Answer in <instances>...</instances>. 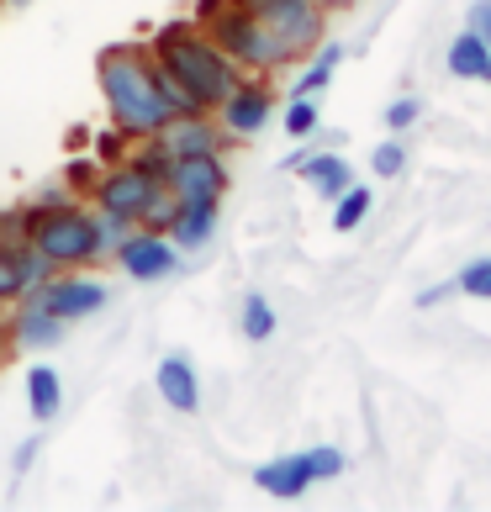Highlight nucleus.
Instances as JSON below:
<instances>
[{"label":"nucleus","instance_id":"f257e3e1","mask_svg":"<svg viewBox=\"0 0 491 512\" xmlns=\"http://www.w3.org/2000/svg\"><path fill=\"white\" fill-rule=\"evenodd\" d=\"M96 80L111 111V127H122L127 138H154V132L175 117L159 90V59L143 43H111L96 59Z\"/></svg>","mask_w":491,"mask_h":512},{"label":"nucleus","instance_id":"f03ea898","mask_svg":"<svg viewBox=\"0 0 491 512\" xmlns=\"http://www.w3.org/2000/svg\"><path fill=\"white\" fill-rule=\"evenodd\" d=\"M148 53L159 59V69L185 90V101L196 111H217L222 101L233 96V85L243 80V69L212 43V32L196 22H169L154 32Z\"/></svg>","mask_w":491,"mask_h":512},{"label":"nucleus","instance_id":"7ed1b4c3","mask_svg":"<svg viewBox=\"0 0 491 512\" xmlns=\"http://www.w3.org/2000/svg\"><path fill=\"white\" fill-rule=\"evenodd\" d=\"M16 238L37 243V249L53 259V270H80V264L106 254L101 217L85 212V206H74V201H59V206H32L27 201L22 206V233Z\"/></svg>","mask_w":491,"mask_h":512},{"label":"nucleus","instance_id":"20e7f679","mask_svg":"<svg viewBox=\"0 0 491 512\" xmlns=\"http://www.w3.org/2000/svg\"><path fill=\"white\" fill-rule=\"evenodd\" d=\"M206 32H212V43L228 53V59L238 64V69H259V74H270V69H286L291 64V53H286V43L259 22V16L249 11V6H222L212 22H206Z\"/></svg>","mask_w":491,"mask_h":512},{"label":"nucleus","instance_id":"39448f33","mask_svg":"<svg viewBox=\"0 0 491 512\" xmlns=\"http://www.w3.org/2000/svg\"><path fill=\"white\" fill-rule=\"evenodd\" d=\"M159 185H164V180L148 175L138 159H117L111 169H101V180L90 185V196H96V212H101V217H117V222H127V227H138V222H143V206L154 201Z\"/></svg>","mask_w":491,"mask_h":512},{"label":"nucleus","instance_id":"423d86ee","mask_svg":"<svg viewBox=\"0 0 491 512\" xmlns=\"http://www.w3.org/2000/svg\"><path fill=\"white\" fill-rule=\"evenodd\" d=\"M111 254H117V264L132 280H164V275L180 270V249L164 233H154V227H132Z\"/></svg>","mask_w":491,"mask_h":512},{"label":"nucleus","instance_id":"0eeeda50","mask_svg":"<svg viewBox=\"0 0 491 512\" xmlns=\"http://www.w3.org/2000/svg\"><path fill=\"white\" fill-rule=\"evenodd\" d=\"M164 185L175 191V201H222L228 164H222V154H180V159H169Z\"/></svg>","mask_w":491,"mask_h":512},{"label":"nucleus","instance_id":"6e6552de","mask_svg":"<svg viewBox=\"0 0 491 512\" xmlns=\"http://www.w3.org/2000/svg\"><path fill=\"white\" fill-rule=\"evenodd\" d=\"M154 138L169 148V159H180V154H222V148H228V132H222V122H212V111L169 117Z\"/></svg>","mask_w":491,"mask_h":512},{"label":"nucleus","instance_id":"1a4fd4ad","mask_svg":"<svg viewBox=\"0 0 491 512\" xmlns=\"http://www.w3.org/2000/svg\"><path fill=\"white\" fill-rule=\"evenodd\" d=\"M32 296L43 301L53 317H64V322L90 317V312H101V307H106V286H101V280H85V275H64V280H59V275H48Z\"/></svg>","mask_w":491,"mask_h":512},{"label":"nucleus","instance_id":"9d476101","mask_svg":"<svg viewBox=\"0 0 491 512\" xmlns=\"http://www.w3.org/2000/svg\"><path fill=\"white\" fill-rule=\"evenodd\" d=\"M270 106H275V96H270L264 85L238 80L233 96L217 106V122H222V132H228V138H254V132H264V122H270Z\"/></svg>","mask_w":491,"mask_h":512},{"label":"nucleus","instance_id":"9b49d317","mask_svg":"<svg viewBox=\"0 0 491 512\" xmlns=\"http://www.w3.org/2000/svg\"><path fill=\"white\" fill-rule=\"evenodd\" d=\"M254 486H264V491H270V497H280V502H296L307 486H317L307 449H301V454H280V460H264V465L254 470Z\"/></svg>","mask_w":491,"mask_h":512},{"label":"nucleus","instance_id":"f8f14e48","mask_svg":"<svg viewBox=\"0 0 491 512\" xmlns=\"http://www.w3.org/2000/svg\"><path fill=\"white\" fill-rule=\"evenodd\" d=\"M169 243L185 254V249H206L217 233V201H175V217H169Z\"/></svg>","mask_w":491,"mask_h":512},{"label":"nucleus","instance_id":"ddd939ff","mask_svg":"<svg viewBox=\"0 0 491 512\" xmlns=\"http://www.w3.org/2000/svg\"><path fill=\"white\" fill-rule=\"evenodd\" d=\"M64 328H69V322H64V317H53L32 291H27V301H22V312L11 317V338H16L22 349H53V344L64 338Z\"/></svg>","mask_w":491,"mask_h":512},{"label":"nucleus","instance_id":"4468645a","mask_svg":"<svg viewBox=\"0 0 491 512\" xmlns=\"http://www.w3.org/2000/svg\"><path fill=\"white\" fill-rule=\"evenodd\" d=\"M154 386H159V396H164L175 412H196V407H201V381H196V365H191L185 354H164V359H159Z\"/></svg>","mask_w":491,"mask_h":512},{"label":"nucleus","instance_id":"2eb2a0df","mask_svg":"<svg viewBox=\"0 0 491 512\" xmlns=\"http://www.w3.org/2000/svg\"><path fill=\"white\" fill-rule=\"evenodd\" d=\"M449 74L455 80H486V69H491V43L476 32V27H465L455 43H449Z\"/></svg>","mask_w":491,"mask_h":512},{"label":"nucleus","instance_id":"dca6fc26","mask_svg":"<svg viewBox=\"0 0 491 512\" xmlns=\"http://www.w3.org/2000/svg\"><path fill=\"white\" fill-rule=\"evenodd\" d=\"M286 164L301 169V180L317 185L323 196H338V191H344V185L354 180V169H349L344 154H312V159H286Z\"/></svg>","mask_w":491,"mask_h":512},{"label":"nucleus","instance_id":"f3484780","mask_svg":"<svg viewBox=\"0 0 491 512\" xmlns=\"http://www.w3.org/2000/svg\"><path fill=\"white\" fill-rule=\"evenodd\" d=\"M27 407H32L37 423H53V417H59L64 381H59V370H53V365H32L27 370Z\"/></svg>","mask_w":491,"mask_h":512},{"label":"nucleus","instance_id":"a211bd4d","mask_svg":"<svg viewBox=\"0 0 491 512\" xmlns=\"http://www.w3.org/2000/svg\"><path fill=\"white\" fill-rule=\"evenodd\" d=\"M370 217V191L365 185H344V191L333 196V233H354V227H360Z\"/></svg>","mask_w":491,"mask_h":512},{"label":"nucleus","instance_id":"6ab92c4d","mask_svg":"<svg viewBox=\"0 0 491 512\" xmlns=\"http://www.w3.org/2000/svg\"><path fill=\"white\" fill-rule=\"evenodd\" d=\"M11 243V259H16V275H22V286L27 291H37L43 280L53 275V259L37 249V243H27V238H6Z\"/></svg>","mask_w":491,"mask_h":512},{"label":"nucleus","instance_id":"aec40b11","mask_svg":"<svg viewBox=\"0 0 491 512\" xmlns=\"http://www.w3.org/2000/svg\"><path fill=\"white\" fill-rule=\"evenodd\" d=\"M344 64V48L338 43H317V59L301 69V80H296V96H317L328 80H333V69Z\"/></svg>","mask_w":491,"mask_h":512},{"label":"nucleus","instance_id":"412c9836","mask_svg":"<svg viewBox=\"0 0 491 512\" xmlns=\"http://www.w3.org/2000/svg\"><path fill=\"white\" fill-rule=\"evenodd\" d=\"M270 333H275V307L264 296H249L243 301V338H249V344H264Z\"/></svg>","mask_w":491,"mask_h":512},{"label":"nucleus","instance_id":"4be33fe9","mask_svg":"<svg viewBox=\"0 0 491 512\" xmlns=\"http://www.w3.org/2000/svg\"><path fill=\"white\" fill-rule=\"evenodd\" d=\"M455 291L476 296V301H491V259H470L465 270L455 275Z\"/></svg>","mask_w":491,"mask_h":512},{"label":"nucleus","instance_id":"5701e85b","mask_svg":"<svg viewBox=\"0 0 491 512\" xmlns=\"http://www.w3.org/2000/svg\"><path fill=\"white\" fill-rule=\"evenodd\" d=\"M370 169H375L381 180H396V175L407 169V143H402V138H386V143L370 154Z\"/></svg>","mask_w":491,"mask_h":512},{"label":"nucleus","instance_id":"b1692460","mask_svg":"<svg viewBox=\"0 0 491 512\" xmlns=\"http://www.w3.org/2000/svg\"><path fill=\"white\" fill-rule=\"evenodd\" d=\"M286 132H291V138H312V132H317V96H291Z\"/></svg>","mask_w":491,"mask_h":512},{"label":"nucleus","instance_id":"393cba45","mask_svg":"<svg viewBox=\"0 0 491 512\" xmlns=\"http://www.w3.org/2000/svg\"><path fill=\"white\" fill-rule=\"evenodd\" d=\"M307 460H312V476H317V481L344 476V454H338L333 444H312V449H307Z\"/></svg>","mask_w":491,"mask_h":512},{"label":"nucleus","instance_id":"a878e982","mask_svg":"<svg viewBox=\"0 0 491 512\" xmlns=\"http://www.w3.org/2000/svg\"><path fill=\"white\" fill-rule=\"evenodd\" d=\"M27 296L22 275H16V259H11V243H0V301H16Z\"/></svg>","mask_w":491,"mask_h":512},{"label":"nucleus","instance_id":"bb28decb","mask_svg":"<svg viewBox=\"0 0 491 512\" xmlns=\"http://www.w3.org/2000/svg\"><path fill=\"white\" fill-rule=\"evenodd\" d=\"M418 117H423V101H412V96H402V101H391V106H386V127H391V132L418 127Z\"/></svg>","mask_w":491,"mask_h":512},{"label":"nucleus","instance_id":"cd10ccee","mask_svg":"<svg viewBox=\"0 0 491 512\" xmlns=\"http://www.w3.org/2000/svg\"><path fill=\"white\" fill-rule=\"evenodd\" d=\"M64 180H69V191H90V185L101 180V169L90 164V159H69V169H64Z\"/></svg>","mask_w":491,"mask_h":512},{"label":"nucleus","instance_id":"c85d7f7f","mask_svg":"<svg viewBox=\"0 0 491 512\" xmlns=\"http://www.w3.org/2000/svg\"><path fill=\"white\" fill-rule=\"evenodd\" d=\"M122 143H127V132L111 127V132H101V138H96V154H101L106 164H117V159H122Z\"/></svg>","mask_w":491,"mask_h":512},{"label":"nucleus","instance_id":"c756f323","mask_svg":"<svg viewBox=\"0 0 491 512\" xmlns=\"http://www.w3.org/2000/svg\"><path fill=\"white\" fill-rule=\"evenodd\" d=\"M470 27L491 43V0H476V6H470Z\"/></svg>","mask_w":491,"mask_h":512},{"label":"nucleus","instance_id":"7c9ffc66","mask_svg":"<svg viewBox=\"0 0 491 512\" xmlns=\"http://www.w3.org/2000/svg\"><path fill=\"white\" fill-rule=\"evenodd\" d=\"M32 460H37V439H27L22 449H16V460H11V465H16V476H27V470H32Z\"/></svg>","mask_w":491,"mask_h":512},{"label":"nucleus","instance_id":"2f4dec72","mask_svg":"<svg viewBox=\"0 0 491 512\" xmlns=\"http://www.w3.org/2000/svg\"><path fill=\"white\" fill-rule=\"evenodd\" d=\"M222 6H228V0H196V16H191V22H196V27H206Z\"/></svg>","mask_w":491,"mask_h":512},{"label":"nucleus","instance_id":"473e14b6","mask_svg":"<svg viewBox=\"0 0 491 512\" xmlns=\"http://www.w3.org/2000/svg\"><path fill=\"white\" fill-rule=\"evenodd\" d=\"M59 201H69V196L59 191V185H43V191L32 196V206H59Z\"/></svg>","mask_w":491,"mask_h":512},{"label":"nucleus","instance_id":"72a5a7b5","mask_svg":"<svg viewBox=\"0 0 491 512\" xmlns=\"http://www.w3.org/2000/svg\"><path fill=\"white\" fill-rule=\"evenodd\" d=\"M449 291H455V286H428V291L418 296V307H439V301H444Z\"/></svg>","mask_w":491,"mask_h":512},{"label":"nucleus","instance_id":"f704fd0d","mask_svg":"<svg viewBox=\"0 0 491 512\" xmlns=\"http://www.w3.org/2000/svg\"><path fill=\"white\" fill-rule=\"evenodd\" d=\"M323 11H349V6H360V0H317Z\"/></svg>","mask_w":491,"mask_h":512},{"label":"nucleus","instance_id":"c9c22d12","mask_svg":"<svg viewBox=\"0 0 491 512\" xmlns=\"http://www.w3.org/2000/svg\"><path fill=\"white\" fill-rule=\"evenodd\" d=\"M6 6H27V0H6Z\"/></svg>","mask_w":491,"mask_h":512},{"label":"nucleus","instance_id":"e433bc0d","mask_svg":"<svg viewBox=\"0 0 491 512\" xmlns=\"http://www.w3.org/2000/svg\"><path fill=\"white\" fill-rule=\"evenodd\" d=\"M486 80H491V69H486Z\"/></svg>","mask_w":491,"mask_h":512}]
</instances>
